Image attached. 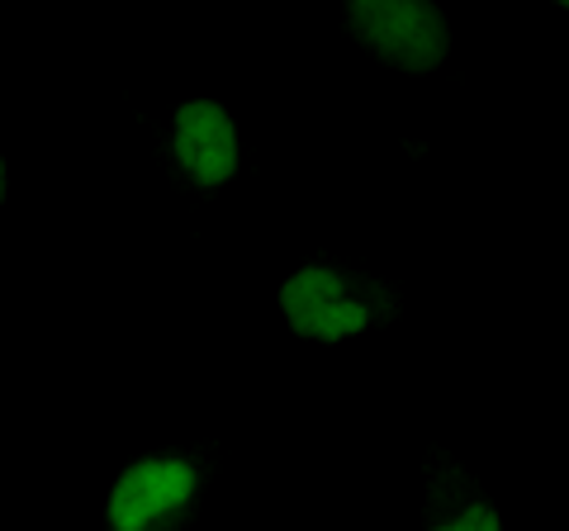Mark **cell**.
I'll return each instance as SVG.
<instances>
[{"label":"cell","instance_id":"cell-1","mask_svg":"<svg viewBox=\"0 0 569 531\" xmlns=\"http://www.w3.org/2000/svg\"><path fill=\"white\" fill-rule=\"evenodd\" d=\"M351 29L403 72H432L447 58V20L432 0H351Z\"/></svg>","mask_w":569,"mask_h":531},{"label":"cell","instance_id":"cell-2","mask_svg":"<svg viewBox=\"0 0 569 531\" xmlns=\"http://www.w3.org/2000/svg\"><path fill=\"white\" fill-rule=\"evenodd\" d=\"M280 304L290 328L313 342H342L376 318V309L361 299V285L337 271H323V266H305L299 275L284 280Z\"/></svg>","mask_w":569,"mask_h":531},{"label":"cell","instance_id":"cell-3","mask_svg":"<svg viewBox=\"0 0 569 531\" xmlns=\"http://www.w3.org/2000/svg\"><path fill=\"white\" fill-rule=\"evenodd\" d=\"M194 493V470L186 460H138L119 474L110 493V527L119 531H148L157 522L176 518Z\"/></svg>","mask_w":569,"mask_h":531},{"label":"cell","instance_id":"cell-4","mask_svg":"<svg viewBox=\"0 0 569 531\" xmlns=\"http://www.w3.org/2000/svg\"><path fill=\"white\" fill-rule=\"evenodd\" d=\"M176 157L200 186H219L238 171V133L213 100H190L176 110Z\"/></svg>","mask_w":569,"mask_h":531},{"label":"cell","instance_id":"cell-5","mask_svg":"<svg viewBox=\"0 0 569 531\" xmlns=\"http://www.w3.org/2000/svg\"><path fill=\"white\" fill-rule=\"evenodd\" d=\"M0 194H6V167H0Z\"/></svg>","mask_w":569,"mask_h":531},{"label":"cell","instance_id":"cell-6","mask_svg":"<svg viewBox=\"0 0 569 531\" xmlns=\"http://www.w3.org/2000/svg\"><path fill=\"white\" fill-rule=\"evenodd\" d=\"M560 6H569V0H560Z\"/></svg>","mask_w":569,"mask_h":531}]
</instances>
